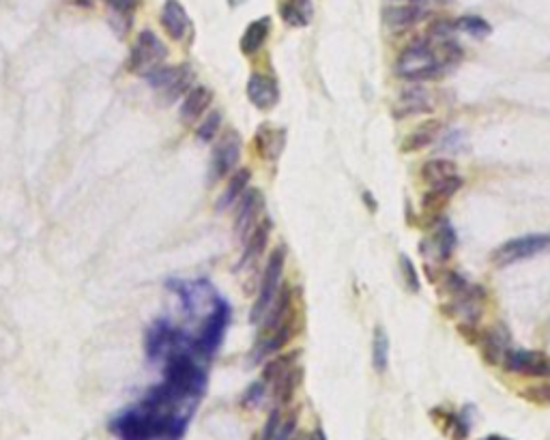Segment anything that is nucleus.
<instances>
[{"instance_id": "obj_22", "label": "nucleus", "mask_w": 550, "mask_h": 440, "mask_svg": "<svg viewBox=\"0 0 550 440\" xmlns=\"http://www.w3.org/2000/svg\"><path fill=\"white\" fill-rule=\"evenodd\" d=\"M280 16L288 26L305 28L312 22L314 5H312V0H284L280 5Z\"/></svg>"}, {"instance_id": "obj_38", "label": "nucleus", "mask_w": 550, "mask_h": 440, "mask_svg": "<svg viewBox=\"0 0 550 440\" xmlns=\"http://www.w3.org/2000/svg\"><path fill=\"white\" fill-rule=\"evenodd\" d=\"M265 393H267L265 382H252V385L245 389V393H243V397H241V404H243L245 408H258V406L263 404V399H265Z\"/></svg>"}, {"instance_id": "obj_23", "label": "nucleus", "mask_w": 550, "mask_h": 440, "mask_svg": "<svg viewBox=\"0 0 550 440\" xmlns=\"http://www.w3.org/2000/svg\"><path fill=\"white\" fill-rule=\"evenodd\" d=\"M271 219H265L258 226H254V230L250 232V237L245 239V252L241 258V267H245L248 262L256 260L258 256L265 254L267 245H269V237H271Z\"/></svg>"}, {"instance_id": "obj_7", "label": "nucleus", "mask_w": 550, "mask_h": 440, "mask_svg": "<svg viewBox=\"0 0 550 440\" xmlns=\"http://www.w3.org/2000/svg\"><path fill=\"white\" fill-rule=\"evenodd\" d=\"M241 151H243V140L239 136V132L228 129L222 138L217 140L213 155H211V166H208V183H217L226 178L239 163L241 159Z\"/></svg>"}, {"instance_id": "obj_42", "label": "nucleus", "mask_w": 550, "mask_h": 440, "mask_svg": "<svg viewBox=\"0 0 550 440\" xmlns=\"http://www.w3.org/2000/svg\"><path fill=\"white\" fill-rule=\"evenodd\" d=\"M400 3H408V5H421V7H428V5H448V3H452V0H400Z\"/></svg>"}, {"instance_id": "obj_34", "label": "nucleus", "mask_w": 550, "mask_h": 440, "mask_svg": "<svg viewBox=\"0 0 550 440\" xmlns=\"http://www.w3.org/2000/svg\"><path fill=\"white\" fill-rule=\"evenodd\" d=\"M456 33V22L454 20H436L430 24L428 28V39H432V43H441V41H448L452 39V35Z\"/></svg>"}, {"instance_id": "obj_31", "label": "nucleus", "mask_w": 550, "mask_h": 440, "mask_svg": "<svg viewBox=\"0 0 550 440\" xmlns=\"http://www.w3.org/2000/svg\"><path fill=\"white\" fill-rule=\"evenodd\" d=\"M219 127H222V112H219V109H211V112L202 119V123L196 127V138L204 144L213 142Z\"/></svg>"}, {"instance_id": "obj_25", "label": "nucleus", "mask_w": 550, "mask_h": 440, "mask_svg": "<svg viewBox=\"0 0 550 440\" xmlns=\"http://www.w3.org/2000/svg\"><path fill=\"white\" fill-rule=\"evenodd\" d=\"M454 174H458V166H456V161L445 159V157H432V159L423 161V166H421V178L430 185L441 183Z\"/></svg>"}, {"instance_id": "obj_10", "label": "nucleus", "mask_w": 550, "mask_h": 440, "mask_svg": "<svg viewBox=\"0 0 550 440\" xmlns=\"http://www.w3.org/2000/svg\"><path fill=\"white\" fill-rule=\"evenodd\" d=\"M503 370L522 374V376H548L550 374V359L539 350H505L503 355Z\"/></svg>"}, {"instance_id": "obj_2", "label": "nucleus", "mask_w": 550, "mask_h": 440, "mask_svg": "<svg viewBox=\"0 0 550 440\" xmlns=\"http://www.w3.org/2000/svg\"><path fill=\"white\" fill-rule=\"evenodd\" d=\"M396 75L408 82H425V80H434L441 77V73L445 71V67L438 63V56L432 48L430 41H415L411 45H406L396 60L393 67Z\"/></svg>"}, {"instance_id": "obj_30", "label": "nucleus", "mask_w": 550, "mask_h": 440, "mask_svg": "<svg viewBox=\"0 0 550 440\" xmlns=\"http://www.w3.org/2000/svg\"><path fill=\"white\" fill-rule=\"evenodd\" d=\"M454 22H456V31H462V33H467L475 39H484L492 33V26L480 16H462Z\"/></svg>"}, {"instance_id": "obj_32", "label": "nucleus", "mask_w": 550, "mask_h": 440, "mask_svg": "<svg viewBox=\"0 0 550 440\" xmlns=\"http://www.w3.org/2000/svg\"><path fill=\"white\" fill-rule=\"evenodd\" d=\"M297 355H299V353H292V355L277 357V359H273L271 363H267L265 370H263V380H265V382H275L280 376H284V374L295 365Z\"/></svg>"}, {"instance_id": "obj_11", "label": "nucleus", "mask_w": 550, "mask_h": 440, "mask_svg": "<svg viewBox=\"0 0 550 440\" xmlns=\"http://www.w3.org/2000/svg\"><path fill=\"white\" fill-rule=\"evenodd\" d=\"M265 208V195L260 189H250L241 195L239 208H237V217H235V230L237 235L245 241L250 237V232L256 226V219Z\"/></svg>"}, {"instance_id": "obj_12", "label": "nucleus", "mask_w": 550, "mask_h": 440, "mask_svg": "<svg viewBox=\"0 0 550 440\" xmlns=\"http://www.w3.org/2000/svg\"><path fill=\"white\" fill-rule=\"evenodd\" d=\"M245 90H248V99L252 101V105L263 109V112H269V109H273L280 101L277 82L271 75H265L258 71L250 75Z\"/></svg>"}, {"instance_id": "obj_6", "label": "nucleus", "mask_w": 550, "mask_h": 440, "mask_svg": "<svg viewBox=\"0 0 550 440\" xmlns=\"http://www.w3.org/2000/svg\"><path fill=\"white\" fill-rule=\"evenodd\" d=\"M548 249H550V235H524L499 245L490 258L497 267H509L514 262L529 260Z\"/></svg>"}, {"instance_id": "obj_3", "label": "nucleus", "mask_w": 550, "mask_h": 440, "mask_svg": "<svg viewBox=\"0 0 550 440\" xmlns=\"http://www.w3.org/2000/svg\"><path fill=\"white\" fill-rule=\"evenodd\" d=\"M228 322H231V305L224 299L215 296L213 299V309L208 311L198 338L191 340V353L200 355V357H206V359L213 357L217 353L219 344H222V340H224Z\"/></svg>"}, {"instance_id": "obj_18", "label": "nucleus", "mask_w": 550, "mask_h": 440, "mask_svg": "<svg viewBox=\"0 0 550 440\" xmlns=\"http://www.w3.org/2000/svg\"><path fill=\"white\" fill-rule=\"evenodd\" d=\"M292 336H295V324H292V313H290L284 322H280L275 328H271V331L267 333V338H263L258 342L254 359H263L267 355L284 350V346L292 340Z\"/></svg>"}, {"instance_id": "obj_39", "label": "nucleus", "mask_w": 550, "mask_h": 440, "mask_svg": "<svg viewBox=\"0 0 550 440\" xmlns=\"http://www.w3.org/2000/svg\"><path fill=\"white\" fill-rule=\"evenodd\" d=\"M295 431H297V414L292 412V414H288L284 421H280L273 440H292V438H295Z\"/></svg>"}, {"instance_id": "obj_17", "label": "nucleus", "mask_w": 550, "mask_h": 440, "mask_svg": "<svg viewBox=\"0 0 550 440\" xmlns=\"http://www.w3.org/2000/svg\"><path fill=\"white\" fill-rule=\"evenodd\" d=\"M159 20H162V26H164V31L168 33L170 39L181 41L187 35L189 18H187V11L179 0H166L164 7H162V18Z\"/></svg>"}, {"instance_id": "obj_16", "label": "nucleus", "mask_w": 550, "mask_h": 440, "mask_svg": "<svg viewBox=\"0 0 550 440\" xmlns=\"http://www.w3.org/2000/svg\"><path fill=\"white\" fill-rule=\"evenodd\" d=\"M213 103V90L206 86H194L185 92V99L181 103L179 117L183 123H194L196 119H200L206 109Z\"/></svg>"}, {"instance_id": "obj_44", "label": "nucleus", "mask_w": 550, "mask_h": 440, "mask_svg": "<svg viewBox=\"0 0 550 440\" xmlns=\"http://www.w3.org/2000/svg\"><path fill=\"white\" fill-rule=\"evenodd\" d=\"M364 202H366V206L374 213L376 208H379V204L374 202V198H372V193L370 191H364Z\"/></svg>"}, {"instance_id": "obj_19", "label": "nucleus", "mask_w": 550, "mask_h": 440, "mask_svg": "<svg viewBox=\"0 0 550 440\" xmlns=\"http://www.w3.org/2000/svg\"><path fill=\"white\" fill-rule=\"evenodd\" d=\"M256 146L265 159L275 161L286 146V129L273 127V125H260V129L256 134Z\"/></svg>"}, {"instance_id": "obj_15", "label": "nucleus", "mask_w": 550, "mask_h": 440, "mask_svg": "<svg viewBox=\"0 0 550 440\" xmlns=\"http://www.w3.org/2000/svg\"><path fill=\"white\" fill-rule=\"evenodd\" d=\"M465 187V178L460 176V174H454V176H450V178H445V181H441V183H436V185H432V189L428 191V193H423V198H421V206H423V210L425 213H430V210H438V208H443L460 189Z\"/></svg>"}, {"instance_id": "obj_45", "label": "nucleus", "mask_w": 550, "mask_h": 440, "mask_svg": "<svg viewBox=\"0 0 550 440\" xmlns=\"http://www.w3.org/2000/svg\"><path fill=\"white\" fill-rule=\"evenodd\" d=\"M482 440H507V438H503V436H499V434H490V436H486V438H482Z\"/></svg>"}, {"instance_id": "obj_37", "label": "nucleus", "mask_w": 550, "mask_h": 440, "mask_svg": "<svg viewBox=\"0 0 550 440\" xmlns=\"http://www.w3.org/2000/svg\"><path fill=\"white\" fill-rule=\"evenodd\" d=\"M467 138L465 132H450L441 142H438V151H448V153H465L467 151Z\"/></svg>"}, {"instance_id": "obj_35", "label": "nucleus", "mask_w": 550, "mask_h": 440, "mask_svg": "<svg viewBox=\"0 0 550 440\" xmlns=\"http://www.w3.org/2000/svg\"><path fill=\"white\" fill-rule=\"evenodd\" d=\"M400 271H402V279H404L406 288H408L413 294H417V292H419V288H421L419 273H417L415 264L411 262V258H408V256H404V254L400 256Z\"/></svg>"}, {"instance_id": "obj_5", "label": "nucleus", "mask_w": 550, "mask_h": 440, "mask_svg": "<svg viewBox=\"0 0 550 440\" xmlns=\"http://www.w3.org/2000/svg\"><path fill=\"white\" fill-rule=\"evenodd\" d=\"M144 350L151 361L170 357L174 350H191V340L168 320H155L144 336Z\"/></svg>"}, {"instance_id": "obj_9", "label": "nucleus", "mask_w": 550, "mask_h": 440, "mask_svg": "<svg viewBox=\"0 0 550 440\" xmlns=\"http://www.w3.org/2000/svg\"><path fill=\"white\" fill-rule=\"evenodd\" d=\"M166 56H168V48L164 45V41L153 31H142L132 50L129 69L144 77L151 69L164 65Z\"/></svg>"}, {"instance_id": "obj_46", "label": "nucleus", "mask_w": 550, "mask_h": 440, "mask_svg": "<svg viewBox=\"0 0 550 440\" xmlns=\"http://www.w3.org/2000/svg\"><path fill=\"white\" fill-rule=\"evenodd\" d=\"M228 3H231V7H237V5H241V3H243V0H228Z\"/></svg>"}, {"instance_id": "obj_14", "label": "nucleus", "mask_w": 550, "mask_h": 440, "mask_svg": "<svg viewBox=\"0 0 550 440\" xmlns=\"http://www.w3.org/2000/svg\"><path fill=\"white\" fill-rule=\"evenodd\" d=\"M430 16V11L421 5H408V3H402V5H391V7H385L383 9V22L393 28V31H406V28H413L417 26L419 22H423L425 18Z\"/></svg>"}, {"instance_id": "obj_13", "label": "nucleus", "mask_w": 550, "mask_h": 440, "mask_svg": "<svg viewBox=\"0 0 550 440\" xmlns=\"http://www.w3.org/2000/svg\"><path fill=\"white\" fill-rule=\"evenodd\" d=\"M432 109H434V105H432L430 92L423 86L415 84L400 92L398 103L393 107V114H396V119H411L417 114H430Z\"/></svg>"}, {"instance_id": "obj_27", "label": "nucleus", "mask_w": 550, "mask_h": 440, "mask_svg": "<svg viewBox=\"0 0 550 440\" xmlns=\"http://www.w3.org/2000/svg\"><path fill=\"white\" fill-rule=\"evenodd\" d=\"M301 378H303V370H301L299 365H292L284 376H280V378L275 380V399H277L280 404H288V402L292 399V395H295V391H297Z\"/></svg>"}, {"instance_id": "obj_29", "label": "nucleus", "mask_w": 550, "mask_h": 440, "mask_svg": "<svg viewBox=\"0 0 550 440\" xmlns=\"http://www.w3.org/2000/svg\"><path fill=\"white\" fill-rule=\"evenodd\" d=\"M372 363L379 374H385L389 367V336L383 331V326H376L372 340Z\"/></svg>"}, {"instance_id": "obj_33", "label": "nucleus", "mask_w": 550, "mask_h": 440, "mask_svg": "<svg viewBox=\"0 0 550 440\" xmlns=\"http://www.w3.org/2000/svg\"><path fill=\"white\" fill-rule=\"evenodd\" d=\"M443 286H445L448 294H450L454 301H460L462 296H467V294L471 292V286L467 284V279H465L462 275L454 273V271H450V273L443 275Z\"/></svg>"}, {"instance_id": "obj_36", "label": "nucleus", "mask_w": 550, "mask_h": 440, "mask_svg": "<svg viewBox=\"0 0 550 440\" xmlns=\"http://www.w3.org/2000/svg\"><path fill=\"white\" fill-rule=\"evenodd\" d=\"M520 395H522L524 399H529L531 404L548 406V404H550V382L531 385V387L522 389V391H520Z\"/></svg>"}, {"instance_id": "obj_1", "label": "nucleus", "mask_w": 550, "mask_h": 440, "mask_svg": "<svg viewBox=\"0 0 550 440\" xmlns=\"http://www.w3.org/2000/svg\"><path fill=\"white\" fill-rule=\"evenodd\" d=\"M164 385L181 402L198 404L200 395L206 389V372L196 363V359L189 350H174L168 357Z\"/></svg>"}, {"instance_id": "obj_4", "label": "nucleus", "mask_w": 550, "mask_h": 440, "mask_svg": "<svg viewBox=\"0 0 550 440\" xmlns=\"http://www.w3.org/2000/svg\"><path fill=\"white\" fill-rule=\"evenodd\" d=\"M284 264H286V245H277L265 267L263 279H260V290L256 296V303L250 311V322L252 324H260L267 316V311L271 309L277 290H280V281H282V273H284Z\"/></svg>"}, {"instance_id": "obj_40", "label": "nucleus", "mask_w": 550, "mask_h": 440, "mask_svg": "<svg viewBox=\"0 0 550 440\" xmlns=\"http://www.w3.org/2000/svg\"><path fill=\"white\" fill-rule=\"evenodd\" d=\"M105 5L119 16H132L138 5V0H105Z\"/></svg>"}, {"instance_id": "obj_43", "label": "nucleus", "mask_w": 550, "mask_h": 440, "mask_svg": "<svg viewBox=\"0 0 550 440\" xmlns=\"http://www.w3.org/2000/svg\"><path fill=\"white\" fill-rule=\"evenodd\" d=\"M303 440H327V436H324L322 427H316L310 436H303Z\"/></svg>"}, {"instance_id": "obj_21", "label": "nucleus", "mask_w": 550, "mask_h": 440, "mask_svg": "<svg viewBox=\"0 0 550 440\" xmlns=\"http://www.w3.org/2000/svg\"><path fill=\"white\" fill-rule=\"evenodd\" d=\"M269 33H271V18H258V20H254V22L245 28V33H243V37H241V43H239L241 52H243L245 56H254L256 52H260L263 45H265L267 39H269Z\"/></svg>"}, {"instance_id": "obj_8", "label": "nucleus", "mask_w": 550, "mask_h": 440, "mask_svg": "<svg viewBox=\"0 0 550 440\" xmlns=\"http://www.w3.org/2000/svg\"><path fill=\"white\" fill-rule=\"evenodd\" d=\"M144 80L159 92H164L166 101H174L179 99L183 92L189 90L194 73L187 65H176V67H168V65H159L155 69H151Z\"/></svg>"}, {"instance_id": "obj_20", "label": "nucleus", "mask_w": 550, "mask_h": 440, "mask_svg": "<svg viewBox=\"0 0 550 440\" xmlns=\"http://www.w3.org/2000/svg\"><path fill=\"white\" fill-rule=\"evenodd\" d=\"M438 134H441V123H438V121L421 123L417 129H413V132L402 140L400 151H402V153H417V151H421V149H428L430 144L436 142Z\"/></svg>"}, {"instance_id": "obj_28", "label": "nucleus", "mask_w": 550, "mask_h": 440, "mask_svg": "<svg viewBox=\"0 0 550 440\" xmlns=\"http://www.w3.org/2000/svg\"><path fill=\"white\" fill-rule=\"evenodd\" d=\"M432 243H434V254H436L438 260H450V256L454 254L456 243H458L456 230L445 222L443 226H438V230H436Z\"/></svg>"}, {"instance_id": "obj_41", "label": "nucleus", "mask_w": 550, "mask_h": 440, "mask_svg": "<svg viewBox=\"0 0 550 440\" xmlns=\"http://www.w3.org/2000/svg\"><path fill=\"white\" fill-rule=\"evenodd\" d=\"M280 410L277 408H273L271 410V414H269V419H267V423H265V427H263V434H260V440H273V436H275V431H277V425H280Z\"/></svg>"}, {"instance_id": "obj_26", "label": "nucleus", "mask_w": 550, "mask_h": 440, "mask_svg": "<svg viewBox=\"0 0 550 440\" xmlns=\"http://www.w3.org/2000/svg\"><path fill=\"white\" fill-rule=\"evenodd\" d=\"M507 342H509L507 331H495V328L492 331H486L480 340L486 361L492 363V365H499L503 361L505 350H507Z\"/></svg>"}, {"instance_id": "obj_24", "label": "nucleus", "mask_w": 550, "mask_h": 440, "mask_svg": "<svg viewBox=\"0 0 550 440\" xmlns=\"http://www.w3.org/2000/svg\"><path fill=\"white\" fill-rule=\"evenodd\" d=\"M250 178H252V170H250V168H239L237 172H233V176L228 178V185H226V189H224V193L219 195V200H217V210H224V208H228L235 200H239V198L245 193V189H248V185H250Z\"/></svg>"}]
</instances>
